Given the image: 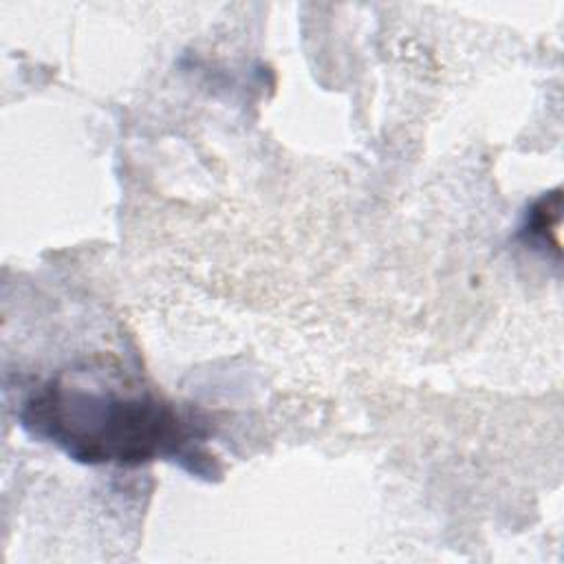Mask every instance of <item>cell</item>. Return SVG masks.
Listing matches in <instances>:
<instances>
[{
	"label": "cell",
	"instance_id": "cell-1",
	"mask_svg": "<svg viewBox=\"0 0 564 564\" xmlns=\"http://www.w3.org/2000/svg\"><path fill=\"white\" fill-rule=\"evenodd\" d=\"M20 421L31 436L86 465L134 467L172 458L194 474L212 471L203 425L150 392L53 379L24 401Z\"/></svg>",
	"mask_w": 564,
	"mask_h": 564
},
{
	"label": "cell",
	"instance_id": "cell-2",
	"mask_svg": "<svg viewBox=\"0 0 564 564\" xmlns=\"http://www.w3.org/2000/svg\"><path fill=\"white\" fill-rule=\"evenodd\" d=\"M560 212H562L560 189H553V192L540 196L527 212L522 236L542 249L553 247V251L560 253V240H557Z\"/></svg>",
	"mask_w": 564,
	"mask_h": 564
}]
</instances>
